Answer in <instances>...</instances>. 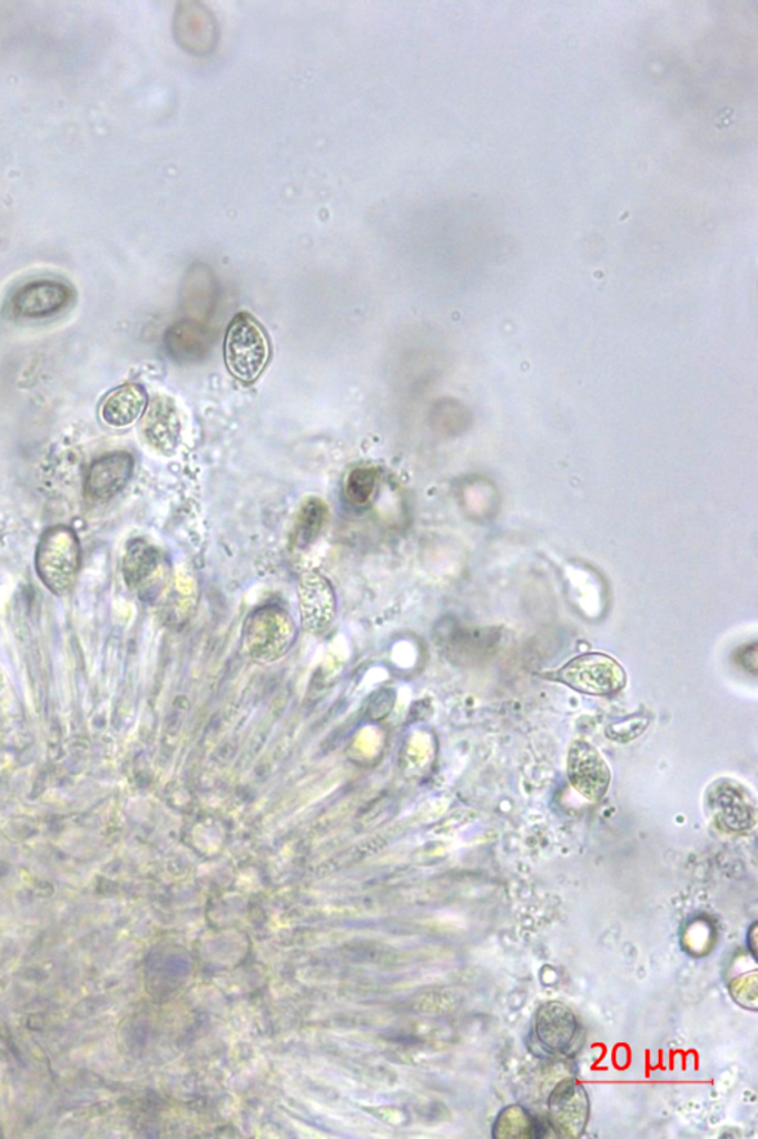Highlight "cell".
<instances>
[{
	"instance_id": "cell-13",
	"label": "cell",
	"mask_w": 758,
	"mask_h": 1139,
	"mask_svg": "<svg viewBox=\"0 0 758 1139\" xmlns=\"http://www.w3.org/2000/svg\"><path fill=\"white\" fill-rule=\"evenodd\" d=\"M551 1130L550 1123H542L529 1115L523 1107L510 1106L503 1108L493 1126V1137L499 1139H533L548 1137ZM555 1137V1135H554Z\"/></svg>"
},
{
	"instance_id": "cell-14",
	"label": "cell",
	"mask_w": 758,
	"mask_h": 1139,
	"mask_svg": "<svg viewBox=\"0 0 758 1139\" xmlns=\"http://www.w3.org/2000/svg\"><path fill=\"white\" fill-rule=\"evenodd\" d=\"M327 514L328 507L319 498H309L303 502L293 533L294 542L298 549H306L316 540V537L323 531Z\"/></svg>"
},
{
	"instance_id": "cell-18",
	"label": "cell",
	"mask_w": 758,
	"mask_h": 1139,
	"mask_svg": "<svg viewBox=\"0 0 758 1139\" xmlns=\"http://www.w3.org/2000/svg\"><path fill=\"white\" fill-rule=\"evenodd\" d=\"M751 933H752V937H751V946L750 947H751L752 955H755L756 959H757V924H752Z\"/></svg>"
},
{
	"instance_id": "cell-3",
	"label": "cell",
	"mask_w": 758,
	"mask_h": 1139,
	"mask_svg": "<svg viewBox=\"0 0 758 1139\" xmlns=\"http://www.w3.org/2000/svg\"><path fill=\"white\" fill-rule=\"evenodd\" d=\"M79 564V541L70 528L56 527L45 532L36 553V567L53 593L62 595L73 586Z\"/></svg>"
},
{
	"instance_id": "cell-5",
	"label": "cell",
	"mask_w": 758,
	"mask_h": 1139,
	"mask_svg": "<svg viewBox=\"0 0 758 1139\" xmlns=\"http://www.w3.org/2000/svg\"><path fill=\"white\" fill-rule=\"evenodd\" d=\"M591 1103L581 1081L565 1079L548 1099V1123L560 1138H579L590 1120Z\"/></svg>"
},
{
	"instance_id": "cell-16",
	"label": "cell",
	"mask_w": 758,
	"mask_h": 1139,
	"mask_svg": "<svg viewBox=\"0 0 758 1139\" xmlns=\"http://www.w3.org/2000/svg\"><path fill=\"white\" fill-rule=\"evenodd\" d=\"M159 556L154 547L138 540L129 546L125 558V576L129 585H141L158 568Z\"/></svg>"
},
{
	"instance_id": "cell-4",
	"label": "cell",
	"mask_w": 758,
	"mask_h": 1139,
	"mask_svg": "<svg viewBox=\"0 0 758 1139\" xmlns=\"http://www.w3.org/2000/svg\"><path fill=\"white\" fill-rule=\"evenodd\" d=\"M534 1043L552 1058L574 1057L582 1048V1025L561 1001H548L533 1019Z\"/></svg>"
},
{
	"instance_id": "cell-1",
	"label": "cell",
	"mask_w": 758,
	"mask_h": 1139,
	"mask_svg": "<svg viewBox=\"0 0 758 1139\" xmlns=\"http://www.w3.org/2000/svg\"><path fill=\"white\" fill-rule=\"evenodd\" d=\"M269 359L270 341L265 327L252 314H236L225 337V362L232 375L253 384L265 372Z\"/></svg>"
},
{
	"instance_id": "cell-10",
	"label": "cell",
	"mask_w": 758,
	"mask_h": 1139,
	"mask_svg": "<svg viewBox=\"0 0 758 1139\" xmlns=\"http://www.w3.org/2000/svg\"><path fill=\"white\" fill-rule=\"evenodd\" d=\"M149 399L146 390L138 384H125L110 391L102 400L100 416L106 425L125 429L136 424L145 415Z\"/></svg>"
},
{
	"instance_id": "cell-15",
	"label": "cell",
	"mask_w": 758,
	"mask_h": 1139,
	"mask_svg": "<svg viewBox=\"0 0 758 1139\" xmlns=\"http://www.w3.org/2000/svg\"><path fill=\"white\" fill-rule=\"evenodd\" d=\"M381 474L372 465H360L351 470L345 482L346 500L355 507L372 504L376 497Z\"/></svg>"
},
{
	"instance_id": "cell-7",
	"label": "cell",
	"mask_w": 758,
	"mask_h": 1139,
	"mask_svg": "<svg viewBox=\"0 0 758 1139\" xmlns=\"http://www.w3.org/2000/svg\"><path fill=\"white\" fill-rule=\"evenodd\" d=\"M71 301L69 286L52 279L26 284L13 293V313L22 318H45L60 313Z\"/></svg>"
},
{
	"instance_id": "cell-12",
	"label": "cell",
	"mask_w": 758,
	"mask_h": 1139,
	"mask_svg": "<svg viewBox=\"0 0 758 1139\" xmlns=\"http://www.w3.org/2000/svg\"><path fill=\"white\" fill-rule=\"evenodd\" d=\"M302 613L312 626L332 620L334 596L328 581L318 573H309L301 582Z\"/></svg>"
},
{
	"instance_id": "cell-11",
	"label": "cell",
	"mask_w": 758,
	"mask_h": 1139,
	"mask_svg": "<svg viewBox=\"0 0 758 1139\" xmlns=\"http://www.w3.org/2000/svg\"><path fill=\"white\" fill-rule=\"evenodd\" d=\"M711 798V812L717 822L730 831H746L755 825V805L750 795L738 786H725Z\"/></svg>"
},
{
	"instance_id": "cell-8",
	"label": "cell",
	"mask_w": 758,
	"mask_h": 1139,
	"mask_svg": "<svg viewBox=\"0 0 758 1139\" xmlns=\"http://www.w3.org/2000/svg\"><path fill=\"white\" fill-rule=\"evenodd\" d=\"M180 418L171 399L156 397L147 404L141 418V434L156 452L173 455L180 442Z\"/></svg>"
},
{
	"instance_id": "cell-2",
	"label": "cell",
	"mask_w": 758,
	"mask_h": 1139,
	"mask_svg": "<svg viewBox=\"0 0 758 1139\" xmlns=\"http://www.w3.org/2000/svg\"><path fill=\"white\" fill-rule=\"evenodd\" d=\"M548 679L568 685L574 691L588 696H612L626 688L627 674L623 667L608 654H582L560 670L548 674Z\"/></svg>"
},
{
	"instance_id": "cell-17",
	"label": "cell",
	"mask_w": 758,
	"mask_h": 1139,
	"mask_svg": "<svg viewBox=\"0 0 758 1139\" xmlns=\"http://www.w3.org/2000/svg\"><path fill=\"white\" fill-rule=\"evenodd\" d=\"M627 720L630 727H627L626 723L622 720V723L614 724L612 727L608 728V731L606 733H608L610 740L621 743L634 740V738L639 737L640 734H643L650 723V718L644 719L643 715L632 716L631 719L628 718Z\"/></svg>"
},
{
	"instance_id": "cell-6",
	"label": "cell",
	"mask_w": 758,
	"mask_h": 1139,
	"mask_svg": "<svg viewBox=\"0 0 758 1139\" xmlns=\"http://www.w3.org/2000/svg\"><path fill=\"white\" fill-rule=\"evenodd\" d=\"M568 773L574 789L591 803L608 794L612 774L603 756L590 743L578 740L570 747Z\"/></svg>"
},
{
	"instance_id": "cell-9",
	"label": "cell",
	"mask_w": 758,
	"mask_h": 1139,
	"mask_svg": "<svg viewBox=\"0 0 758 1139\" xmlns=\"http://www.w3.org/2000/svg\"><path fill=\"white\" fill-rule=\"evenodd\" d=\"M134 471V458L128 452H114L101 456L91 465L85 480V492L93 501H107L118 495Z\"/></svg>"
}]
</instances>
